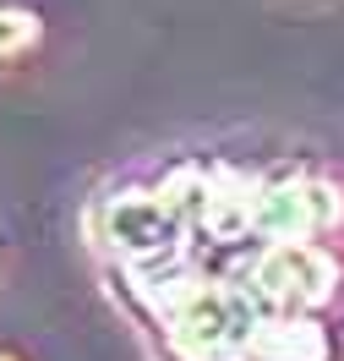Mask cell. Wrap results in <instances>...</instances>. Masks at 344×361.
Segmentation results:
<instances>
[{"instance_id":"obj_2","label":"cell","mask_w":344,"mask_h":361,"mask_svg":"<svg viewBox=\"0 0 344 361\" xmlns=\"http://www.w3.org/2000/svg\"><path fill=\"white\" fill-rule=\"evenodd\" d=\"M333 285H339V263L312 241H268L246 274L252 301L279 317H306L333 295Z\"/></svg>"},{"instance_id":"obj_4","label":"cell","mask_w":344,"mask_h":361,"mask_svg":"<svg viewBox=\"0 0 344 361\" xmlns=\"http://www.w3.org/2000/svg\"><path fill=\"white\" fill-rule=\"evenodd\" d=\"M344 219V197L317 176H284L268 180L257 197V235L268 241H312Z\"/></svg>"},{"instance_id":"obj_8","label":"cell","mask_w":344,"mask_h":361,"mask_svg":"<svg viewBox=\"0 0 344 361\" xmlns=\"http://www.w3.org/2000/svg\"><path fill=\"white\" fill-rule=\"evenodd\" d=\"M0 361H17V356H11V350H0Z\"/></svg>"},{"instance_id":"obj_7","label":"cell","mask_w":344,"mask_h":361,"mask_svg":"<svg viewBox=\"0 0 344 361\" xmlns=\"http://www.w3.org/2000/svg\"><path fill=\"white\" fill-rule=\"evenodd\" d=\"M39 44V17L23 6H0V61H17Z\"/></svg>"},{"instance_id":"obj_6","label":"cell","mask_w":344,"mask_h":361,"mask_svg":"<svg viewBox=\"0 0 344 361\" xmlns=\"http://www.w3.org/2000/svg\"><path fill=\"white\" fill-rule=\"evenodd\" d=\"M246 361H328V334L312 317H262Z\"/></svg>"},{"instance_id":"obj_1","label":"cell","mask_w":344,"mask_h":361,"mask_svg":"<svg viewBox=\"0 0 344 361\" xmlns=\"http://www.w3.org/2000/svg\"><path fill=\"white\" fill-rule=\"evenodd\" d=\"M164 290H148L159 307L164 329H170V356L175 361H246L252 339L262 329L252 290L235 285H213L197 274H170L153 279Z\"/></svg>"},{"instance_id":"obj_3","label":"cell","mask_w":344,"mask_h":361,"mask_svg":"<svg viewBox=\"0 0 344 361\" xmlns=\"http://www.w3.org/2000/svg\"><path fill=\"white\" fill-rule=\"evenodd\" d=\"M98 225H104V241L110 252H120L126 263H137V269H153V263H170L175 247H181V214L164 203L159 192H115L104 214H98Z\"/></svg>"},{"instance_id":"obj_5","label":"cell","mask_w":344,"mask_h":361,"mask_svg":"<svg viewBox=\"0 0 344 361\" xmlns=\"http://www.w3.org/2000/svg\"><path fill=\"white\" fill-rule=\"evenodd\" d=\"M257 197L262 186H252L235 170H208V203L197 225L213 235V241H241L246 230H257Z\"/></svg>"}]
</instances>
